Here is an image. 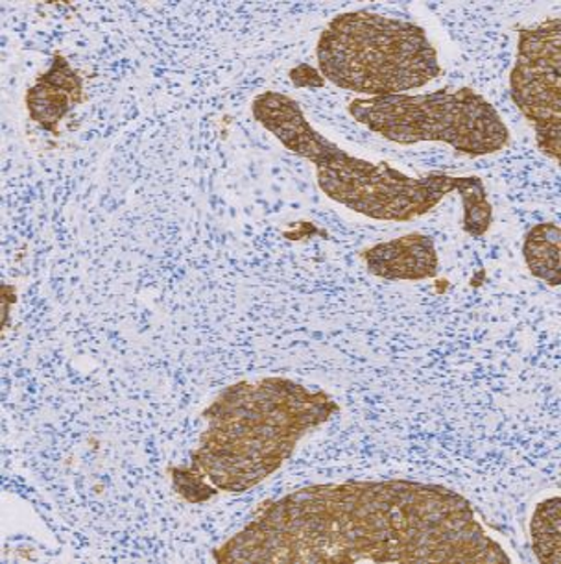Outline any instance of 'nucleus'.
I'll return each mask as SVG.
<instances>
[{"mask_svg": "<svg viewBox=\"0 0 561 564\" xmlns=\"http://www.w3.org/2000/svg\"><path fill=\"white\" fill-rule=\"evenodd\" d=\"M217 563H482L512 557L464 496L408 479L312 485L264 503Z\"/></svg>", "mask_w": 561, "mask_h": 564, "instance_id": "obj_1", "label": "nucleus"}, {"mask_svg": "<svg viewBox=\"0 0 561 564\" xmlns=\"http://www.w3.org/2000/svg\"><path fill=\"white\" fill-rule=\"evenodd\" d=\"M339 411L318 387L279 376L239 381L206 409V432L189 465L170 470L174 490L189 503L246 492L277 473L299 441Z\"/></svg>", "mask_w": 561, "mask_h": 564, "instance_id": "obj_2", "label": "nucleus"}, {"mask_svg": "<svg viewBox=\"0 0 561 564\" xmlns=\"http://www.w3.org/2000/svg\"><path fill=\"white\" fill-rule=\"evenodd\" d=\"M252 113L261 127L296 156L316 165V180L331 200L375 220L408 223L429 214L446 196L459 191L464 206V230L482 237L492 228L493 209L486 185L476 176L408 174L351 156L316 130L301 106L285 93L264 91L253 98Z\"/></svg>", "mask_w": 561, "mask_h": 564, "instance_id": "obj_3", "label": "nucleus"}, {"mask_svg": "<svg viewBox=\"0 0 561 564\" xmlns=\"http://www.w3.org/2000/svg\"><path fill=\"white\" fill-rule=\"evenodd\" d=\"M316 58L326 80L370 98L403 95L441 73L425 29L366 10L331 19L318 40Z\"/></svg>", "mask_w": 561, "mask_h": 564, "instance_id": "obj_4", "label": "nucleus"}, {"mask_svg": "<svg viewBox=\"0 0 561 564\" xmlns=\"http://www.w3.org/2000/svg\"><path fill=\"white\" fill-rule=\"evenodd\" d=\"M356 122L392 143L438 141L465 156L495 154L510 141V130L481 93L471 87L425 95L355 98L348 106Z\"/></svg>", "mask_w": 561, "mask_h": 564, "instance_id": "obj_5", "label": "nucleus"}, {"mask_svg": "<svg viewBox=\"0 0 561 564\" xmlns=\"http://www.w3.org/2000/svg\"><path fill=\"white\" fill-rule=\"evenodd\" d=\"M514 105L532 124L544 156L560 163L561 152V21L519 30L517 56L510 73Z\"/></svg>", "mask_w": 561, "mask_h": 564, "instance_id": "obj_6", "label": "nucleus"}, {"mask_svg": "<svg viewBox=\"0 0 561 564\" xmlns=\"http://www.w3.org/2000/svg\"><path fill=\"white\" fill-rule=\"evenodd\" d=\"M367 271L389 282H419L438 276L435 241L424 234H408L392 241L377 242L364 252Z\"/></svg>", "mask_w": 561, "mask_h": 564, "instance_id": "obj_7", "label": "nucleus"}, {"mask_svg": "<svg viewBox=\"0 0 561 564\" xmlns=\"http://www.w3.org/2000/svg\"><path fill=\"white\" fill-rule=\"evenodd\" d=\"M81 102L84 80L62 54H54L51 69L26 93L30 119L52 133H58L59 121Z\"/></svg>", "mask_w": 561, "mask_h": 564, "instance_id": "obj_8", "label": "nucleus"}, {"mask_svg": "<svg viewBox=\"0 0 561 564\" xmlns=\"http://www.w3.org/2000/svg\"><path fill=\"white\" fill-rule=\"evenodd\" d=\"M561 230L554 223L534 226L525 236L522 256L528 271L552 288L560 285Z\"/></svg>", "mask_w": 561, "mask_h": 564, "instance_id": "obj_9", "label": "nucleus"}, {"mask_svg": "<svg viewBox=\"0 0 561 564\" xmlns=\"http://www.w3.org/2000/svg\"><path fill=\"white\" fill-rule=\"evenodd\" d=\"M532 550L541 564L561 563V500L552 496L541 501L530 520Z\"/></svg>", "mask_w": 561, "mask_h": 564, "instance_id": "obj_10", "label": "nucleus"}]
</instances>
